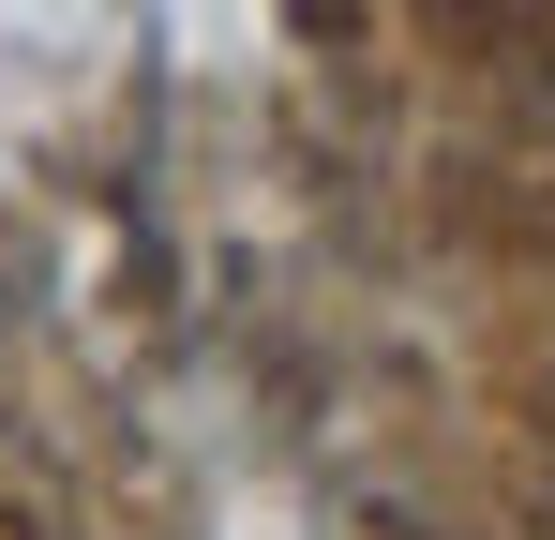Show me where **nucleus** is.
I'll return each mask as SVG.
<instances>
[{"mask_svg": "<svg viewBox=\"0 0 555 540\" xmlns=\"http://www.w3.org/2000/svg\"><path fill=\"white\" fill-rule=\"evenodd\" d=\"M0 540H46V526H30V511H15V496H0Z\"/></svg>", "mask_w": 555, "mask_h": 540, "instance_id": "1", "label": "nucleus"}]
</instances>
